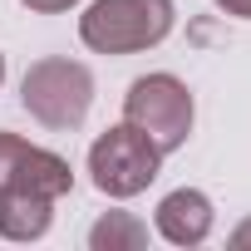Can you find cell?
I'll return each instance as SVG.
<instances>
[{"mask_svg":"<svg viewBox=\"0 0 251 251\" xmlns=\"http://www.w3.org/2000/svg\"><path fill=\"white\" fill-rule=\"evenodd\" d=\"M173 0H94L79 15V40L94 54H138L173 35Z\"/></svg>","mask_w":251,"mask_h":251,"instance_id":"6da1fadb","label":"cell"},{"mask_svg":"<svg viewBox=\"0 0 251 251\" xmlns=\"http://www.w3.org/2000/svg\"><path fill=\"white\" fill-rule=\"evenodd\" d=\"M20 103L54 133H74L94 108V74L79 59H35L20 84Z\"/></svg>","mask_w":251,"mask_h":251,"instance_id":"7a4b0ae2","label":"cell"},{"mask_svg":"<svg viewBox=\"0 0 251 251\" xmlns=\"http://www.w3.org/2000/svg\"><path fill=\"white\" fill-rule=\"evenodd\" d=\"M158 168H163V148L143 128H133V123H118V128L99 133L94 148H89V177H94V187L103 197H118V202L148 192V182L158 177Z\"/></svg>","mask_w":251,"mask_h":251,"instance_id":"3957f363","label":"cell"},{"mask_svg":"<svg viewBox=\"0 0 251 251\" xmlns=\"http://www.w3.org/2000/svg\"><path fill=\"white\" fill-rule=\"evenodd\" d=\"M192 94L177 74H143L123 94V123L143 128L163 153H177L192 133Z\"/></svg>","mask_w":251,"mask_h":251,"instance_id":"277c9868","label":"cell"},{"mask_svg":"<svg viewBox=\"0 0 251 251\" xmlns=\"http://www.w3.org/2000/svg\"><path fill=\"white\" fill-rule=\"evenodd\" d=\"M0 187H30L50 202H59L69 187H74V173L59 153L50 148H35L25 143L20 133H5L0 128Z\"/></svg>","mask_w":251,"mask_h":251,"instance_id":"5b68a950","label":"cell"},{"mask_svg":"<svg viewBox=\"0 0 251 251\" xmlns=\"http://www.w3.org/2000/svg\"><path fill=\"white\" fill-rule=\"evenodd\" d=\"M212 222H217L212 197L197 187H177L158 202V236L173 246H202L212 236Z\"/></svg>","mask_w":251,"mask_h":251,"instance_id":"8992f818","label":"cell"},{"mask_svg":"<svg viewBox=\"0 0 251 251\" xmlns=\"http://www.w3.org/2000/svg\"><path fill=\"white\" fill-rule=\"evenodd\" d=\"M54 222V202L30 187H0V236L5 241H40Z\"/></svg>","mask_w":251,"mask_h":251,"instance_id":"52a82bcc","label":"cell"},{"mask_svg":"<svg viewBox=\"0 0 251 251\" xmlns=\"http://www.w3.org/2000/svg\"><path fill=\"white\" fill-rule=\"evenodd\" d=\"M89 246L94 251H138V246H148V226L133 212H103L89 226Z\"/></svg>","mask_w":251,"mask_h":251,"instance_id":"ba28073f","label":"cell"},{"mask_svg":"<svg viewBox=\"0 0 251 251\" xmlns=\"http://www.w3.org/2000/svg\"><path fill=\"white\" fill-rule=\"evenodd\" d=\"M25 10H35V15H59V10H69V5H79V0H20Z\"/></svg>","mask_w":251,"mask_h":251,"instance_id":"9c48e42d","label":"cell"},{"mask_svg":"<svg viewBox=\"0 0 251 251\" xmlns=\"http://www.w3.org/2000/svg\"><path fill=\"white\" fill-rule=\"evenodd\" d=\"M217 10H226L236 20H251V0H217Z\"/></svg>","mask_w":251,"mask_h":251,"instance_id":"30bf717a","label":"cell"},{"mask_svg":"<svg viewBox=\"0 0 251 251\" xmlns=\"http://www.w3.org/2000/svg\"><path fill=\"white\" fill-rule=\"evenodd\" d=\"M231 246H236V251H246V246H251V222H241V226L231 231Z\"/></svg>","mask_w":251,"mask_h":251,"instance_id":"8fae6325","label":"cell"},{"mask_svg":"<svg viewBox=\"0 0 251 251\" xmlns=\"http://www.w3.org/2000/svg\"><path fill=\"white\" fill-rule=\"evenodd\" d=\"M0 84H5V54H0Z\"/></svg>","mask_w":251,"mask_h":251,"instance_id":"7c38bea8","label":"cell"}]
</instances>
